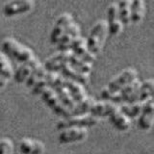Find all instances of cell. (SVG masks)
Instances as JSON below:
<instances>
[{
    "label": "cell",
    "mask_w": 154,
    "mask_h": 154,
    "mask_svg": "<svg viewBox=\"0 0 154 154\" xmlns=\"http://www.w3.org/2000/svg\"><path fill=\"white\" fill-rule=\"evenodd\" d=\"M136 78H138V72L134 67L125 69L117 76H115L112 80H110L107 86L102 88L100 91L101 98H102V100L110 101L113 94L119 91L123 87H125Z\"/></svg>",
    "instance_id": "1"
},
{
    "label": "cell",
    "mask_w": 154,
    "mask_h": 154,
    "mask_svg": "<svg viewBox=\"0 0 154 154\" xmlns=\"http://www.w3.org/2000/svg\"><path fill=\"white\" fill-rule=\"evenodd\" d=\"M108 35V26L107 21L105 19H100L97 20L94 25L91 28L88 38H86L87 47H88L89 52L91 54L97 55L102 48L106 37Z\"/></svg>",
    "instance_id": "2"
},
{
    "label": "cell",
    "mask_w": 154,
    "mask_h": 154,
    "mask_svg": "<svg viewBox=\"0 0 154 154\" xmlns=\"http://www.w3.org/2000/svg\"><path fill=\"white\" fill-rule=\"evenodd\" d=\"M1 46L5 55L14 57L21 64L30 61L34 57H36L31 48L22 45L12 37L5 38L1 43Z\"/></svg>",
    "instance_id": "3"
},
{
    "label": "cell",
    "mask_w": 154,
    "mask_h": 154,
    "mask_svg": "<svg viewBox=\"0 0 154 154\" xmlns=\"http://www.w3.org/2000/svg\"><path fill=\"white\" fill-rule=\"evenodd\" d=\"M40 95L43 102H45L56 115L63 117L64 119L72 117L71 111L62 104V102L59 100V98H58V96L56 95L55 91L52 89L46 88L45 90H43V91Z\"/></svg>",
    "instance_id": "4"
},
{
    "label": "cell",
    "mask_w": 154,
    "mask_h": 154,
    "mask_svg": "<svg viewBox=\"0 0 154 154\" xmlns=\"http://www.w3.org/2000/svg\"><path fill=\"white\" fill-rule=\"evenodd\" d=\"M98 122V119H96L91 114H85V115H79V116H72V117L61 119L57 122L56 128L58 130H63L69 127H89L94 126Z\"/></svg>",
    "instance_id": "5"
},
{
    "label": "cell",
    "mask_w": 154,
    "mask_h": 154,
    "mask_svg": "<svg viewBox=\"0 0 154 154\" xmlns=\"http://www.w3.org/2000/svg\"><path fill=\"white\" fill-rule=\"evenodd\" d=\"M34 6L33 0H13L4 4L2 11L6 17H14L30 12Z\"/></svg>",
    "instance_id": "6"
},
{
    "label": "cell",
    "mask_w": 154,
    "mask_h": 154,
    "mask_svg": "<svg viewBox=\"0 0 154 154\" xmlns=\"http://www.w3.org/2000/svg\"><path fill=\"white\" fill-rule=\"evenodd\" d=\"M88 136V130L85 127H69L61 130L58 135L60 143H70L82 142Z\"/></svg>",
    "instance_id": "7"
},
{
    "label": "cell",
    "mask_w": 154,
    "mask_h": 154,
    "mask_svg": "<svg viewBox=\"0 0 154 154\" xmlns=\"http://www.w3.org/2000/svg\"><path fill=\"white\" fill-rule=\"evenodd\" d=\"M80 36V26L75 21L71 22L65 29V33L57 43V47L60 51H66L70 49L71 43L76 38Z\"/></svg>",
    "instance_id": "8"
},
{
    "label": "cell",
    "mask_w": 154,
    "mask_h": 154,
    "mask_svg": "<svg viewBox=\"0 0 154 154\" xmlns=\"http://www.w3.org/2000/svg\"><path fill=\"white\" fill-rule=\"evenodd\" d=\"M70 55V50L60 51L51 57L47 58L42 66L47 72H58L66 63H69V58Z\"/></svg>",
    "instance_id": "9"
},
{
    "label": "cell",
    "mask_w": 154,
    "mask_h": 154,
    "mask_svg": "<svg viewBox=\"0 0 154 154\" xmlns=\"http://www.w3.org/2000/svg\"><path fill=\"white\" fill-rule=\"evenodd\" d=\"M41 65H42L41 62L37 57H34L32 60L28 61L26 63H22V64L19 66H17V69L14 71L13 77L14 81L17 82L19 84L25 82L26 79L33 72V70Z\"/></svg>",
    "instance_id": "10"
},
{
    "label": "cell",
    "mask_w": 154,
    "mask_h": 154,
    "mask_svg": "<svg viewBox=\"0 0 154 154\" xmlns=\"http://www.w3.org/2000/svg\"><path fill=\"white\" fill-rule=\"evenodd\" d=\"M75 56L79 57L80 59L94 63L95 59V55L91 54V52H89L88 47H87V42L86 38L79 36L78 38H76L75 40L72 42L70 49H69Z\"/></svg>",
    "instance_id": "11"
},
{
    "label": "cell",
    "mask_w": 154,
    "mask_h": 154,
    "mask_svg": "<svg viewBox=\"0 0 154 154\" xmlns=\"http://www.w3.org/2000/svg\"><path fill=\"white\" fill-rule=\"evenodd\" d=\"M119 109V106L112 102V101L107 100H101V101H95V103L91 107L90 114L93 115L96 119L100 118H106L110 117L114 112H116Z\"/></svg>",
    "instance_id": "12"
},
{
    "label": "cell",
    "mask_w": 154,
    "mask_h": 154,
    "mask_svg": "<svg viewBox=\"0 0 154 154\" xmlns=\"http://www.w3.org/2000/svg\"><path fill=\"white\" fill-rule=\"evenodd\" d=\"M19 151L22 154H42L45 152V144L40 140L24 137L19 142Z\"/></svg>",
    "instance_id": "13"
},
{
    "label": "cell",
    "mask_w": 154,
    "mask_h": 154,
    "mask_svg": "<svg viewBox=\"0 0 154 154\" xmlns=\"http://www.w3.org/2000/svg\"><path fill=\"white\" fill-rule=\"evenodd\" d=\"M63 85H64L66 88V90L69 91L70 96L76 104L81 102L82 100H84L87 96H88L84 86L78 83V82L64 78V83H63Z\"/></svg>",
    "instance_id": "14"
},
{
    "label": "cell",
    "mask_w": 154,
    "mask_h": 154,
    "mask_svg": "<svg viewBox=\"0 0 154 154\" xmlns=\"http://www.w3.org/2000/svg\"><path fill=\"white\" fill-rule=\"evenodd\" d=\"M60 71L62 73V76L64 77V78L76 81L82 85L87 84L90 79L89 74H84V73H81V72L75 70L69 65V63H66V64L62 66Z\"/></svg>",
    "instance_id": "15"
},
{
    "label": "cell",
    "mask_w": 154,
    "mask_h": 154,
    "mask_svg": "<svg viewBox=\"0 0 154 154\" xmlns=\"http://www.w3.org/2000/svg\"><path fill=\"white\" fill-rule=\"evenodd\" d=\"M109 119L111 123L119 131H125L131 125V119L127 118L125 115H123L119 109L111 115Z\"/></svg>",
    "instance_id": "16"
},
{
    "label": "cell",
    "mask_w": 154,
    "mask_h": 154,
    "mask_svg": "<svg viewBox=\"0 0 154 154\" xmlns=\"http://www.w3.org/2000/svg\"><path fill=\"white\" fill-rule=\"evenodd\" d=\"M63 83H64V82H63ZM52 90L55 91L56 95L58 96V98H59V100L62 102V104L64 106H66L67 109H69L71 111L75 107L76 103L73 101V99H72V97L69 93V91L66 90V88L64 85L63 84L59 85Z\"/></svg>",
    "instance_id": "17"
},
{
    "label": "cell",
    "mask_w": 154,
    "mask_h": 154,
    "mask_svg": "<svg viewBox=\"0 0 154 154\" xmlns=\"http://www.w3.org/2000/svg\"><path fill=\"white\" fill-rule=\"evenodd\" d=\"M119 7V19L123 25H127L131 22V1L130 0H122L118 2Z\"/></svg>",
    "instance_id": "18"
},
{
    "label": "cell",
    "mask_w": 154,
    "mask_h": 154,
    "mask_svg": "<svg viewBox=\"0 0 154 154\" xmlns=\"http://www.w3.org/2000/svg\"><path fill=\"white\" fill-rule=\"evenodd\" d=\"M146 13V5L143 0H133L131 1V17L130 19L134 23L140 22Z\"/></svg>",
    "instance_id": "19"
},
{
    "label": "cell",
    "mask_w": 154,
    "mask_h": 154,
    "mask_svg": "<svg viewBox=\"0 0 154 154\" xmlns=\"http://www.w3.org/2000/svg\"><path fill=\"white\" fill-rule=\"evenodd\" d=\"M94 103H95V99L93 97V96H87L84 100H82L81 102L77 103L75 105V107L71 110L72 116L90 114V111Z\"/></svg>",
    "instance_id": "20"
},
{
    "label": "cell",
    "mask_w": 154,
    "mask_h": 154,
    "mask_svg": "<svg viewBox=\"0 0 154 154\" xmlns=\"http://www.w3.org/2000/svg\"><path fill=\"white\" fill-rule=\"evenodd\" d=\"M153 85L154 82L153 79L149 78L146 80H143L139 89V96H138V101L139 102H143L146 99L152 97V93H153Z\"/></svg>",
    "instance_id": "21"
},
{
    "label": "cell",
    "mask_w": 154,
    "mask_h": 154,
    "mask_svg": "<svg viewBox=\"0 0 154 154\" xmlns=\"http://www.w3.org/2000/svg\"><path fill=\"white\" fill-rule=\"evenodd\" d=\"M119 110L123 115L126 116L130 119L133 118L139 117L140 114L142 113V102H134L130 104H122Z\"/></svg>",
    "instance_id": "22"
},
{
    "label": "cell",
    "mask_w": 154,
    "mask_h": 154,
    "mask_svg": "<svg viewBox=\"0 0 154 154\" xmlns=\"http://www.w3.org/2000/svg\"><path fill=\"white\" fill-rule=\"evenodd\" d=\"M14 69L11 62L8 59V56L3 52H0V75H2L7 80L14 75Z\"/></svg>",
    "instance_id": "23"
},
{
    "label": "cell",
    "mask_w": 154,
    "mask_h": 154,
    "mask_svg": "<svg viewBox=\"0 0 154 154\" xmlns=\"http://www.w3.org/2000/svg\"><path fill=\"white\" fill-rule=\"evenodd\" d=\"M47 73V71L45 69V67L42 66V65L38 66L33 70V72L30 74V76L26 79L25 83L27 87H33L36 83H38L41 79H42Z\"/></svg>",
    "instance_id": "24"
},
{
    "label": "cell",
    "mask_w": 154,
    "mask_h": 154,
    "mask_svg": "<svg viewBox=\"0 0 154 154\" xmlns=\"http://www.w3.org/2000/svg\"><path fill=\"white\" fill-rule=\"evenodd\" d=\"M153 123V115L141 113L138 117V126L142 130H149Z\"/></svg>",
    "instance_id": "25"
},
{
    "label": "cell",
    "mask_w": 154,
    "mask_h": 154,
    "mask_svg": "<svg viewBox=\"0 0 154 154\" xmlns=\"http://www.w3.org/2000/svg\"><path fill=\"white\" fill-rule=\"evenodd\" d=\"M65 29H66V27L62 26V25H60V24L55 22L54 26H53L52 30L50 32V42L52 43H56L57 45V43L60 42L63 35H64Z\"/></svg>",
    "instance_id": "26"
},
{
    "label": "cell",
    "mask_w": 154,
    "mask_h": 154,
    "mask_svg": "<svg viewBox=\"0 0 154 154\" xmlns=\"http://www.w3.org/2000/svg\"><path fill=\"white\" fill-rule=\"evenodd\" d=\"M119 19L118 2H112L107 8V22H112Z\"/></svg>",
    "instance_id": "27"
},
{
    "label": "cell",
    "mask_w": 154,
    "mask_h": 154,
    "mask_svg": "<svg viewBox=\"0 0 154 154\" xmlns=\"http://www.w3.org/2000/svg\"><path fill=\"white\" fill-rule=\"evenodd\" d=\"M14 143L9 138L0 140V154H13Z\"/></svg>",
    "instance_id": "28"
},
{
    "label": "cell",
    "mask_w": 154,
    "mask_h": 154,
    "mask_svg": "<svg viewBox=\"0 0 154 154\" xmlns=\"http://www.w3.org/2000/svg\"><path fill=\"white\" fill-rule=\"evenodd\" d=\"M108 26V33L110 35H118L123 29V24L119 21V19L112 21V22H107Z\"/></svg>",
    "instance_id": "29"
},
{
    "label": "cell",
    "mask_w": 154,
    "mask_h": 154,
    "mask_svg": "<svg viewBox=\"0 0 154 154\" xmlns=\"http://www.w3.org/2000/svg\"><path fill=\"white\" fill-rule=\"evenodd\" d=\"M74 19H73V17H72V14H69V13H63L61 14L59 17L56 19V23L60 24V25L64 26V27H66L67 25H69L71 22H73Z\"/></svg>",
    "instance_id": "30"
},
{
    "label": "cell",
    "mask_w": 154,
    "mask_h": 154,
    "mask_svg": "<svg viewBox=\"0 0 154 154\" xmlns=\"http://www.w3.org/2000/svg\"><path fill=\"white\" fill-rule=\"evenodd\" d=\"M45 76L32 87V93H33V94H41L43 91V90H45L46 88H48Z\"/></svg>",
    "instance_id": "31"
},
{
    "label": "cell",
    "mask_w": 154,
    "mask_h": 154,
    "mask_svg": "<svg viewBox=\"0 0 154 154\" xmlns=\"http://www.w3.org/2000/svg\"><path fill=\"white\" fill-rule=\"evenodd\" d=\"M142 113L153 115V113H154V102H153L152 97L148 98L146 101L142 102Z\"/></svg>",
    "instance_id": "32"
},
{
    "label": "cell",
    "mask_w": 154,
    "mask_h": 154,
    "mask_svg": "<svg viewBox=\"0 0 154 154\" xmlns=\"http://www.w3.org/2000/svg\"><path fill=\"white\" fill-rule=\"evenodd\" d=\"M6 83H7V79L4 78L2 75H0V88L4 87L5 85H6Z\"/></svg>",
    "instance_id": "33"
}]
</instances>
